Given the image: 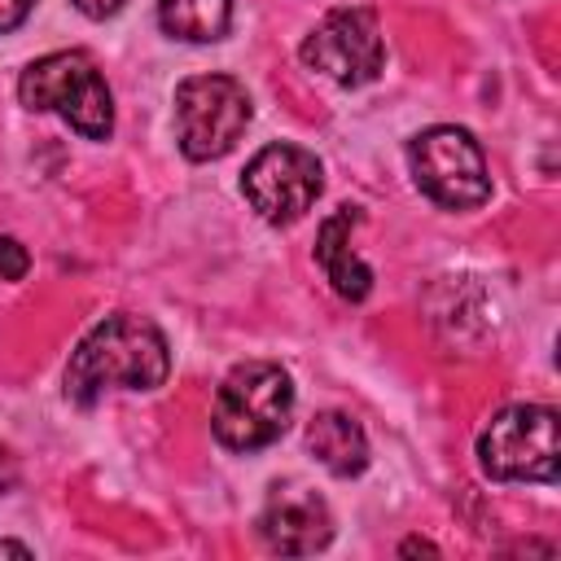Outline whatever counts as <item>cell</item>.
Masks as SVG:
<instances>
[{
	"mask_svg": "<svg viewBox=\"0 0 561 561\" xmlns=\"http://www.w3.org/2000/svg\"><path fill=\"white\" fill-rule=\"evenodd\" d=\"M171 373L167 337L153 320L118 311L92 324L66 364V399L92 408L105 390H158Z\"/></svg>",
	"mask_w": 561,
	"mask_h": 561,
	"instance_id": "cell-1",
	"label": "cell"
},
{
	"mask_svg": "<svg viewBox=\"0 0 561 561\" xmlns=\"http://www.w3.org/2000/svg\"><path fill=\"white\" fill-rule=\"evenodd\" d=\"M289 416H294L289 373L272 359H245L219 381L210 430L228 451H259L289 430Z\"/></svg>",
	"mask_w": 561,
	"mask_h": 561,
	"instance_id": "cell-2",
	"label": "cell"
},
{
	"mask_svg": "<svg viewBox=\"0 0 561 561\" xmlns=\"http://www.w3.org/2000/svg\"><path fill=\"white\" fill-rule=\"evenodd\" d=\"M18 96L26 110L61 114L79 136L105 140L114 131V96L101 79L96 61L83 48H61L48 57H35L18 75Z\"/></svg>",
	"mask_w": 561,
	"mask_h": 561,
	"instance_id": "cell-3",
	"label": "cell"
},
{
	"mask_svg": "<svg viewBox=\"0 0 561 561\" xmlns=\"http://www.w3.org/2000/svg\"><path fill=\"white\" fill-rule=\"evenodd\" d=\"M557 408L548 403H508L478 434V465L495 482H557L561 438Z\"/></svg>",
	"mask_w": 561,
	"mask_h": 561,
	"instance_id": "cell-4",
	"label": "cell"
},
{
	"mask_svg": "<svg viewBox=\"0 0 561 561\" xmlns=\"http://www.w3.org/2000/svg\"><path fill=\"white\" fill-rule=\"evenodd\" d=\"M408 171L416 188L447 210H473L491 197L482 145L456 123H434L416 131L408 140Z\"/></svg>",
	"mask_w": 561,
	"mask_h": 561,
	"instance_id": "cell-5",
	"label": "cell"
},
{
	"mask_svg": "<svg viewBox=\"0 0 561 561\" xmlns=\"http://www.w3.org/2000/svg\"><path fill=\"white\" fill-rule=\"evenodd\" d=\"M250 92L232 75H193L175 88V140L188 162L224 158L250 127Z\"/></svg>",
	"mask_w": 561,
	"mask_h": 561,
	"instance_id": "cell-6",
	"label": "cell"
},
{
	"mask_svg": "<svg viewBox=\"0 0 561 561\" xmlns=\"http://www.w3.org/2000/svg\"><path fill=\"white\" fill-rule=\"evenodd\" d=\"M320 188H324V167L302 145H267L241 171V193L267 224L302 219L320 197Z\"/></svg>",
	"mask_w": 561,
	"mask_h": 561,
	"instance_id": "cell-7",
	"label": "cell"
},
{
	"mask_svg": "<svg viewBox=\"0 0 561 561\" xmlns=\"http://www.w3.org/2000/svg\"><path fill=\"white\" fill-rule=\"evenodd\" d=\"M298 57L320 70L324 79L342 83V88H364L381 75L386 66V44H381V26L373 9H333L324 13V22L302 39Z\"/></svg>",
	"mask_w": 561,
	"mask_h": 561,
	"instance_id": "cell-8",
	"label": "cell"
},
{
	"mask_svg": "<svg viewBox=\"0 0 561 561\" xmlns=\"http://www.w3.org/2000/svg\"><path fill=\"white\" fill-rule=\"evenodd\" d=\"M259 535L280 557H307L329 548L333 539V513L329 504L307 486H276L267 508L259 513Z\"/></svg>",
	"mask_w": 561,
	"mask_h": 561,
	"instance_id": "cell-9",
	"label": "cell"
},
{
	"mask_svg": "<svg viewBox=\"0 0 561 561\" xmlns=\"http://www.w3.org/2000/svg\"><path fill=\"white\" fill-rule=\"evenodd\" d=\"M359 224V210L355 206H337L320 232H316V263L324 267L329 285L346 298V302H364L368 289H373V267L351 250V228Z\"/></svg>",
	"mask_w": 561,
	"mask_h": 561,
	"instance_id": "cell-10",
	"label": "cell"
},
{
	"mask_svg": "<svg viewBox=\"0 0 561 561\" xmlns=\"http://www.w3.org/2000/svg\"><path fill=\"white\" fill-rule=\"evenodd\" d=\"M307 451L333 478H355V473L368 469V434L346 412H320V416H311V425H307Z\"/></svg>",
	"mask_w": 561,
	"mask_h": 561,
	"instance_id": "cell-11",
	"label": "cell"
},
{
	"mask_svg": "<svg viewBox=\"0 0 561 561\" xmlns=\"http://www.w3.org/2000/svg\"><path fill=\"white\" fill-rule=\"evenodd\" d=\"M158 22L171 39L215 44L228 35L232 0H158Z\"/></svg>",
	"mask_w": 561,
	"mask_h": 561,
	"instance_id": "cell-12",
	"label": "cell"
},
{
	"mask_svg": "<svg viewBox=\"0 0 561 561\" xmlns=\"http://www.w3.org/2000/svg\"><path fill=\"white\" fill-rule=\"evenodd\" d=\"M31 272V254L18 237H0V280H22Z\"/></svg>",
	"mask_w": 561,
	"mask_h": 561,
	"instance_id": "cell-13",
	"label": "cell"
},
{
	"mask_svg": "<svg viewBox=\"0 0 561 561\" xmlns=\"http://www.w3.org/2000/svg\"><path fill=\"white\" fill-rule=\"evenodd\" d=\"M31 9H35V0H0V35L13 31V26H22Z\"/></svg>",
	"mask_w": 561,
	"mask_h": 561,
	"instance_id": "cell-14",
	"label": "cell"
},
{
	"mask_svg": "<svg viewBox=\"0 0 561 561\" xmlns=\"http://www.w3.org/2000/svg\"><path fill=\"white\" fill-rule=\"evenodd\" d=\"M70 4H75L83 18H92V22H105V18H114V13H118L127 0H70Z\"/></svg>",
	"mask_w": 561,
	"mask_h": 561,
	"instance_id": "cell-15",
	"label": "cell"
},
{
	"mask_svg": "<svg viewBox=\"0 0 561 561\" xmlns=\"http://www.w3.org/2000/svg\"><path fill=\"white\" fill-rule=\"evenodd\" d=\"M0 557H31L26 543H13V539H0Z\"/></svg>",
	"mask_w": 561,
	"mask_h": 561,
	"instance_id": "cell-16",
	"label": "cell"
},
{
	"mask_svg": "<svg viewBox=\"0 0 561 561\" xmlns=\"http://www.w3.org/2000/svg\"><path fill=\"white\" fill-rule=\"evenodd\" d=\"M399 552H434V543H425V539H408Z\"/></svg>",
	"mask_w": 561,
	"mask_h": 561,
	"instance_id": "cell-17",
	"label": "cell"
}]
</instances>
